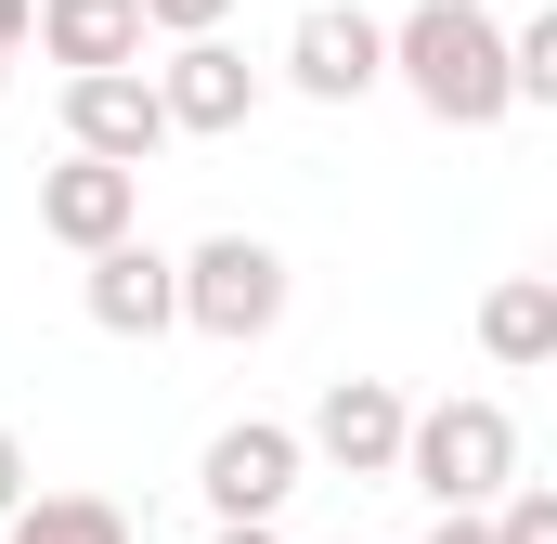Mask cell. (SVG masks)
I'll return each instance as SVG.
<instances>
[{"label":"cell","instance_id":"cell-15","mask_svg":"<svg viewBox=\"0 0 557 544\" xmlns=\"http://www.w3.org/2000/svg\"><path fill=\"white\" fill-rule=\"evenodd\" d=\"M234 0H143V39H195V26H221Z\"/></svg>","mask_w":557,"mask_h":544},{"label":"cell","instance_id":"cell-9","mask_svg":"<svg viewBox=\"0 0 557 544\" xmlns=\"http://www.w3.org/2000/svg\"><path fill=\"white\" fill-rule=\"evenodd\" d=\"M39 234L52 247H117V234H143V169H117V156H78L65 143V169H39Z\"/></svg>","mask_w":557,"mask_h":544},{"label":"cell","instance_id":"cell-19","mask_svg":"<svg viewBox=\"0 0 557 544\" xmlns=\"http://www.w3.org/2000/svg\"><path fill=\"white\" fill-rule=\"evenodd\" d=\"M26 13H39V0H0V52H26Z\"/></svg>","mask_w":557,"mask_h":544},{"label":"cell","instance_id":"cell-14","mask_svg":"<svg viewBox=\"0 0 557 544\" xmlns=\"http://www.w3.org/2000/svg\"><path fill=\"white\" fill-rule=\"evenodd\" d=\"M506 91H519V104H557V13L545 0L506 26Z\"/></svg>","mask_w":557,"mask_h":544},{"label":"cell","instance_id":"cell-7","mask_svg":"<svg viewBox=\"0 0 557 544\" xmlns=\"http://www.w3.org/2000/svg\"><path fill=\"white\" fill-rule=\"evenodd\" d=\"M65 143L78 156H117V169H143V156H169V104H156V78L143 65H78L65 78Z\"/></svg>","mask_w":557,"mask_h":544},{"label":"cell","instance_id":"cell-17","mask_svg":"<svg viewBox=\"0 0 557 544\" xmlns=\"http://www.w3.org/2000/svg\"><path fill=\"white\" fill-rule=\"evenodd\" d=\"M428 544H493V519H480V506H441V532Z\"/></svg>","mask_w":557,"mask_h":544},{"label":"cell","instance_id":"cell-16","mask_svg":"<svg viewBox=\"0 0 557 544\" xmlns=\"http://www.w3.org/2000/svg\"><path fill=\"white\" fill-rule=\"evenodd\" d=\"M13 506H26V441L0 428V519H13Z\"/></svg>","mask_w":557,"mask_h":544},{"label":"cell","instance_id":"cell-3","mask_svg":"<svg viewBox=\"0 0 557 544\" xmlns=\"http://www.w3.org/2000/svg\"><path fill=\"white\" fill-rule=\"evenodd\" d=\"M169 272H182V324L221 337V350H247V337L285 324V247L273 234H208V247H182Z\"/></svg>","mask_w":557,"mask_h":544},{"label":"cell","instance_id":"cell-6","mask_svg":"<svg viewBox=\"0 0 557 544\" xmlns=\"http://www.w3.org/2000/svg\"><path fill=\"white\" fill-rule=\"evenodd\" d=\"M285 78H298L311 104H363V91L389 78V26H376L363 0H311V13L285 26Z\"/></svg>","mask_w":557,"mask_h":544},{"label":"cell","instance_id":"cell-1","mask_svg":"<svg viewBox=\"0 0 557 544\" xmlns=\"http://www.w3.org/2000/svg\"><path fill=\"white\" fill-rule=\"evenodd\" d=\"M389 78L416 91L441 131H493V118H519V91H506V26H493L480 0H416V13L389 26Z\"/></svg>","mask_w":557,"mask_h":544},{"label":"cell","instance_id":"cell-18","mask_svg":"<svg viewBox=\"0 0 557 544\" xmlns=\"http://www.w3.org/2000/svg\"><path fill=\"white\" fill-rule=\"evenodd\" d=\"M208 544H285V532H273V519H221Z\"/></svg>","mask_w":557,"mask_h":544},{"label":"cell","instance_id":"cell-20","mask_svg":"<svg viewBox=\"0 0 557 544\" xmlns=\"http://www.w3.org/2000/svg\"><path fill=\"white\" fill-rule=\"evenodd\" d=\"M0 78H13V52H0Z\"/></svg>","mask_w":557,"mask_h":544},{"label":"cell","instance_id":"cell-11","mask_svg":"<svg viewBox=\"0 0 557 544\" xmlns=\"http://www.w3.org/2000/svg\"><path fill=\"white\" fill-rule=\"evenodd\" d=\"M26 39L78 78V65H143V0H39Z\"/></svg>","mask_w":557,"mask_h":544},{"label":"cell","instance_id":"cell-8","mask_svg":"<svg viewBox=\"0 0 557 544\" xmlns=\"http://www.w3.org/2000/svg\"><path fill=\"white\" fill-rule=\"evenodd\" d=\"M156 104H169V131L221 143V131H247V118H260V65H247L221 26H195V39L156 65Z\"/></svg>","mask_w":557,"mask_h":544},{"label":"cell","instance_id":"cell-10","mask_svg":"<svg viewBox=\"0 0 557 544\" xmlns=\"http://www.w3.org/2000/svg\"><path fill=\"white\" fill-rule=\"evenodd\" d=\"M78 311H91L104 337H169V324H182V272L156 260L143 234H117V247H91V272H78Z\"/></svg>","mask_w":557,"mask_h":544},{"label":"cell","instance_id":"cell-4","mask_svg":"<svg viewBox=\"0 0 557 544\" xmlns=\"http://www.w3.org/2000/svg\"><path fill=\"white\" fill-rule=\"evenodd\" d=\"M298 428L273 415H234V428H208V454H195V493H208V519H273L285 493H298Z\"/></svg>","mask_w":557,"mask_h":544},{"label":"cell","instance_id":"cell-12","mask_svg":"<svg viewBox=\"0 0 557 544\" xmlns=\"http://www.w3.org/2000/svg\"><path fill=\"white\" fill-rule=\"evenodd\" d=\"M480 350H493L506 376H545L557 363V272H506V285L480 298Z\"/></svg>","mask_w":557,"mask_h":544},{"label":"cell","instance_id":"cell-13","mask_svg":"<svg viewBox=\"0 0 557 544\" xmlns=\"http://www.w3.org/2000/svg\"><path fill=\"white\" fill-rule=\"evenodd\" d=\"M0 544H143L131 506H104V493H39L26 480V506L0 519Z\"/></svg>","mask_w":557,"mask_h":544},{"label":"cell","instance_id":"cell-2","mask_svg":"<svg viewBox=\"0 0 557 544\" xmlns=\"http://www.w3.org/2000/svg\"><path fill=\"white\" fill-rule=\"evenodd\" d=\"M389 480H416L428 506H493V493L519 480V415L480 403V390H467V403H416V415H403V467H389Z\"/></svg>","mask_w":557,"mask_h":544},{"label":"cell","instance_id":"cell-5","mask_svg":"<svg viewBox=\"0 0 557 544\" xmlns=\"http://www.w3.org/2000/svg\"><path fill=\"white\" fill-rule=\"evenodd\" d=\"M403 390L389 376H324V403H311V428H298V454L311 467H337V480H389L403 467Z\"/></svg>","mask_w":557,"mask_h":544}]
</instances>
